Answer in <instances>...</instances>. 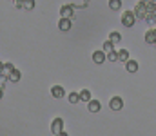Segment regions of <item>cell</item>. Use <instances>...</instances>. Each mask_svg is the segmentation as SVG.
Returning a JSON list of instances; mask_svg holds the SVG:
<instances>
[{"instance_id":"22","label":"cell","mask_w":156,"mask_h":136,"mask_svg":"<svg viewBox=\"0 0 156 136\" xmlns=\"http://www.w3.org/2000/svg\"><path fill=\"white\" fill-rule=\"evenodd\" d=\"M56 136H67V133H64V131H62V133H58Z\"/></svg>"},{"instance_id":"13","label":"cell","mask_w":156,"mask_h":136,"mask_svg":"<svg viewBox=\"0 0 156 136\" xmlns=\"http://www.w3.org/2000/svg\"><path fill=\"white\" fill-rule=\"evenodd\" d=\"M109 40L116 45V44H120V42H122V35H120L118 31H111V33H109Z\"/></svg>"},{"instance_id":"11","label":"cell","mask_w":156,"mask_h":136,"mask_svg":"<svg viewBox=\"0 0 156 136\" xmlns=\"http://www.w3.org/2000/svg\"><path fill=\"white\" fill-rule=\"evenodd\" d=\"M13 71H15V65H13L11 62H5V64L2 65V73H0V75H5V76H9Z\"/></svg>"},{"instance_id":"12","label":"cell","mask_w":156,"mask_h":136,"mask_svg":"<svg viewBox=\"0 0 156 136\" xmlns=\"http://www.w3.org/2000/svg\"><path fill=\"white\" fill-rule=\"evenodd\" d=\"M125 69H127L129 73H136V71H138V62H136V60H129V62H125Z\"/></svg>"},{"instance_id":"16","label":"cell","mask_w":156,"mask_h":136,"mask_svg":"<svg viewBox=\"0 0 156 136\" xmlns=\"http://www.w3.org/2000/svg\"><path fill=\"white\" fill-rule=\"evenodd\" d=\"M118 58H120V54H118V49L111 51V53H107V62H118Z\"/></svg>"},{"instance_id":"20","label":"cell","mask_w":156,"mask_h":136,"mask_svg":"<svg viewBox=\"0 0 156 136\" xmlns=\"http://www.w3.org/2000/svg\"><path fill=\"white\" fill-rule=\"evenodd\" d=\"M33 7H35V0H24V9L31 11Z\"/></svg>"},{"instance_id":"10","label":"cell","mask_w":156,"mask_h":136,"mask_svg":"<svg viewBox=\"0 0 156 136\" xmlns=\"http://www.w3.org/2000/svg\"><path fill=\"white\" fill-rule=\"evenodd\" d=\"M80 92V102H85V103H89L93 98H91V91L89 89H82V91H78Z\"/></svg>"},{"instance_id":"7","label":"cell","mask_w":156,"mask_h":136,"mask_svg":"<svg viewBox=\"0 0 156 136\" xmlns=\"http://www.w3.org/2000/svg\"><path fill=\"white\" fill-rule=\"evenodd\" d=\"M51 94H53V98H64L66 89H64L62 85H53V87H51Z\"/></svg>"},{"instance_id":"4","label":"cell","mask_w":156,"mask_h":136,"mask_svg":"<svg viewBox=\"0 0 156 136\" xmlns=\"http://www.w3.org/2000/svg\"><path fill=\"white\" fill-rule=\"evenodd\" d=\"M93 62L98 64V65L104 64V62H107V53H105L104 49H102V51H94V53H93Z\"/></svg>"},{"instance_id":"2","label":"cell","mask_w":156,"mask_h":136,"mask_svg":"<svg viewBox=\"0 0 156 136\" xmlns=\"http://www.w3.org/2000/svg\"><path fill=\"white\" fill-rule=\"evenodd\" d=\"M60 18H75V5L73 4H64L60 7Z\"/></svg>"},{"instance_id":"23","label":"cell","mask_w":156,"mask_h":136,"mask_svg":"<svg viewBox=\"0 0 156 136\" xmlns=\"http://www.w3.org/2000/svg\"><path fill=\"white\" fill-rule=\"evenodd\" d=\"M89 2H91V0H83V4H85V5H87V4H89Z\"/></svg>"},{"instance_id":"3","label":"cell","mask_w":156,"mask_h":136,"mask_svg":"<svg viewBox=\"0 0 156 136\" xmlns=\"http://www.w3.org/2000/svg\"><path fill=\"white\" fill-rule=\"evenodd\" d=\"M71 27H73V18H60L58 20V29L62 33H67Z\"/></svg>"},{"instance_id":"21","label":"cell","mask_w":156,"mask_h":136,"mask_svg":"<svg viewBox=\"0 0 156 136\" xmlns=\"http://www.w3.org/2000/svg\"><path fill=\"white\" fill-rule=\"evenodd\" d=\"M16 9H24V0H13Z\"/></svg>"},{"instance_id":"9","label":"cell","mask_w":156,"mask_h":136,"mask_svg":"<svg viewBox=\"0 0 156 136\" xmlns=\"http://www.w3.org/2000/svg\"><path fill=\"white\" fill-rule=\"evenodd\" d=\"M145 42L156 45V29H149V31L145 33Z\"/></svg>"},{"instance_id":"18","label":"cell","mask_w":156,"mask_h":136,"mask_svg":"<svg viewBox=\"0 0 156 136\" xmlns=\"http://www.w3.org/2000/svg\"><path fill=\"white\" fill-rule=\"evenodd\" d=\"M104 51H105V53H111V51H115V44H113L111 40H105V42H104Z\"/></svg>"},{"instance_id":"15","label":"cell","mask_w":156,"mask_h":136,"mask_svg":"<svg viewBox=\"0 0 156 136\" xmlns=\"http://www.w3.org/2000/svg\"><path fill=\"white\" fill-rule=\"evenodd\" d=\"M20 78H22V75H20V71H18V69H15V71L9 75V82H15V84H16Z\"/></svg>"},{"instance_id":"5","label":"cell","mask_w":156,"mask_h":136,"mask_svg":"<svg viewBox=\"0 0 156 136\" xmlns=\"http://www.w3.org/2000/svg\"><path fill=\"white\" fill-rule=\"evenodd\" d=\"M51 131H53L55 136L58 134V133H62V131H64V120H62V118H55L53 124H51Z\"/></svg>"},{"instance_id":"17","label":"cell","mask_w":156,"mask_h":136,"mask_svg":"<svg viewBox=\"0 0 156 136\" xmlns=\"http://www.w3.org/2000/svg\"><path fill=\"white\" fill-rule=\"evenodd\" d=\"M109 7H111L113 11H118V9L122 7V0H109Z\"/></svg>"},{"instance_id":"1","label":"cell","mask_w":156,"mask_h":136,"mask_svg":"<svg viewBox=\"0 0 156 136\" xmlns=\"http://www.w3.org/2000/svg\"><path fill=\"white\" fill-rule=\"evenodd\" d=\"M134 22H136V13L134 11H125L122 15V26L123 27H133Z\"/></svg>"},{"instance_id":"6","label":"cell","mask_w":156,"mask_h":136,"mask_svg":"<svg viewBox=\"0 0 156 136\" xmlns=\"http://www.w3.org/2000/svg\"><path fill=\"white\" fill-rule=\"evenodd\" d=\"M109 107H111L113 111H120V109L123 107V100H122L120 96H113L111 102H109Z\"/></svg>"},{"instance_id":"8","label":"cell","mask_w":156,"mask_h":136,"mask_svg":"<svg viewBox=\"0 0 156 136\" xmlns=\"http://www.w3.org/2000/svg\"><path fill=\"white\" fill-rule=\"evenodd\" d=\"M87 109H89V113H98V111L102 109V103H100L98 100H91V102L87 103Z\"/></svg>"},{"instance_id":"14","label":"cell","mask_w":156,"mask_h":136,"mask_svg":"<svg viewBox=\"0 0 156 136\" xmlns=\"http://www.w3.org/2000/svg\"><path fill=\"white\" fill-rule=\"evenodd\" d=\"M118 54H120L118 62H129V60H131V58H129V51H127V49H120V51H118Z\"/></svg>"},{"instance_id":"19","label":"cell","mask_w":156,"mask_h":136,"mask_svg":"<svg viewBox=\"0 0 156 136\" xmlns=\"http://www.w3.org/2000/svg\"><path fill=\"white\" fill-rule=\"evenodd\" d=\"M69 102L71 103H78L80 102V92H71L69 94Z\"/></svg>"}]
</instances>
